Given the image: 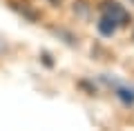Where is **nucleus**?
<instances>
[{"mask_svg":"<svg viewBox=\"0 0 134 131\" xmlns=\"http://www.w3.org/2000/svg\"><path fill=\"white\" fill-rule=\"evenodd\" d=\"M132 38H134V33H132Z\"/></svg>","mask_w":134,"mask_h":131,"instance_id":"obj_4","label":"nucleus"},{"mask_svg":"<svg viewBox=\"0 0 134 131\" xmlns=\"http://www.w3.org/2000/svg\"><path fill=\"white\" fill-rule=\"evenodd\" d=\"M49 5H60V0H47Z\"/></svg>","mask_w":134,"mask_h":131,"instance_id":"obj_2","label":"nucleus"},{"mask_svg":"<svg viewBox=\"0 0 134 131\" xmlns=\"http://www.w3.org/2000/svg\"><path fill=\"white\" fill-rule=\"evenodd\" d=\"M130 22H132V16H130V11L125 9L121 2H116V0H105V2L100 5V20H98L100 33L112 36L116 29L127 27Z\"/></svg>","mask_w":134,"mask_h":131,"instance_id":"obj_1","label":"nucleus"},{"mask_svg":"<svg viewBox=\"0 0 134 131\" xmlns=\"http://www.w3.org/2000/svg\"><path fill=\"white\" fill-rule=\"evenodd\" d=\"M130 2H132V5H134V0H130Z\"/></svg>","mask_w":134,"mask_h":131,"instance_id":"obj_3","label":"nucleus"}]
</instances>
